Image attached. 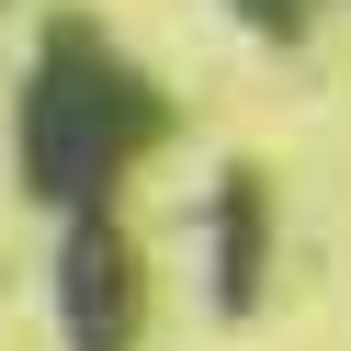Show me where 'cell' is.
Here are the masks:
<instances>
[{
  "mask_svg": "<svg viewBox=\"0 0 351 351\" xmlns=\"http://www.w3.org/2000/svg\"><path fill=\"white\" fill-rule=\"evenodd\" d=\"M250 283H261V182L238 170L215 204V306H250Z\"/></svg>",
  "mask_w": 351,
  "mask_h": 351,
  "instance_id": "3957f363",
  "label": "cell"
},
{
  "mask_svg": "<svg viewBox=\"0 0 351 351\" xmlns=\"http://www.w3.org/2000/svg\"><path fill=\"white\" fill-rule=\"evenodd\" d=\"M57 306H69V351H136V261H125V238L102 215H80Z\"/></svg>",
  "mask_w": 351,
  "mask_h": 351,
  "instance_id": "7a4b0ae2",
  "label": "cell"
},
{
  "mask_svg": "<svg viewBox=\"0 0 351 351\" xmlns=\"http://www.w3.org/2000/svg\"><path fill=\"white\" fill-rule=\"evenodd\" d=\"M147 125H159V102L69 23L46 57H34V91H23V170H34V193H57V204H91V193L125 170V147H147Z\"/></svg>",
  "mask_w": 351,
  "mask_h": 351,
  "instance_id": "6da1fadb",
  "label": "cell"
}]
</instances>
